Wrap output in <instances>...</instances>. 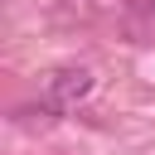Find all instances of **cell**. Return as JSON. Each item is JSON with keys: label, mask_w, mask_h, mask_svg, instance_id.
Returning <instances> with one entry per match:
<instances>
[{"label": "cell", "mask_w": 155, "mask_h": 155, "mask_svg": "<svg viewBox=\"0 0 155 155\" xmlns=\"http://www.w3.org/2000/svg\"><path fill=\"white\" fill-rule=\"evenodd\" d=\"M87 92H92V73H87V68H58V73L44 82V107L63 116V111H73Z\"/></svg>", "instance_id": "6da1fadb"}]
</instances>
